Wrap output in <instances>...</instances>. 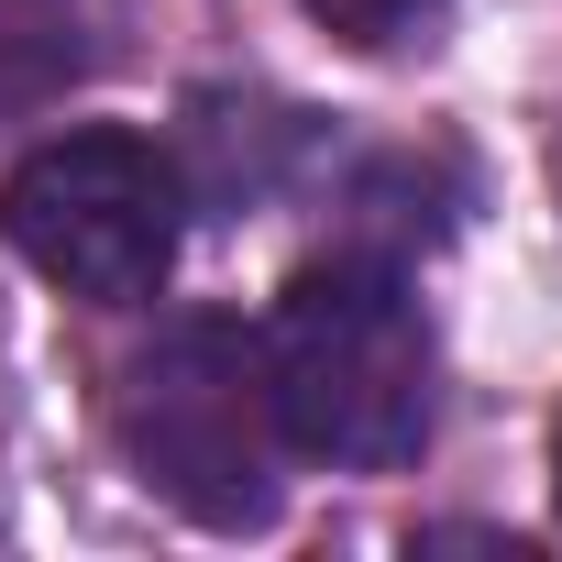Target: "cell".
<instances>
[{
	"label": "cell",
	"mask_w": 562,
	"mask_h": 562,
	"mask_svg": "<svg viewBox=\"0 0 562 562\" xmlns=\"http://www.w3.org/2000/svg\"><path fill=\"white\" fill-rule=\"evenodd\" d=\"M551 496H562V441H551Z\"/></svg>",
	"instance_id": "5b68a950"
},
{
	"label": "cell",
	"mask_w": 562,
	"mask_h": 562,
	"mask_svg": "<svg viewBox=\"0 0 562 562\" xmlns=\"http://www.w3.org/2000/svg\"><path fill=\"white\" fill-rule=\"evenodd\" d=\"M111 419H122L133 474L177 518H199V529H265L276 518V452H288V430H276L254 331L177 321L155 353H133Z\"/></svg>",
	"instance_id": "7a4b0ae2"
},
{
	"label": "cell",
	"mask_w": 562,
	"mask_h": 562,
	"mask_svg": "<svg viewBox=\"0 0 562 562\" xmlns=\"http://www.w3.org/2000/svg\"><path fill=\"white\" fill-rule=\"evenodd\" d=\"M177 221H188L177 166L144 133H111V122L34 144L12 166V188H0V232H12V254L45 276V288L100 299V310H133V299L166 288Z\"/></svg>",
	"instance_id": "3957f363"
},
{
	"label": "cell",
	"mask_w": 562,
	"mask_h": 562,
	"mask_svg": "<svg viewBox=\"0 0 562 562\" xmlns=\"http://www.w3.org/2000/svg\"><path fill=\"white\" fill-rule=\"evenodd\" d=\"M254 364H265L288 452H310V463L386 474L430 441V321L364 254L299 265L288 299L254 331Z\"/></svg>",
	"instance_id": "6da1fadb"
},
{
	"label": "cell",
	"mask_w": 562,
	"mask_h": 562,
	"mask_svg": "<svg viewBox=\"0 0 562 562\" xmlns=\"http://www.w3.org/2000/svg\"><path fill=\"white\" fill-rule=\"evenodd\" d=\"M310 12H321L342 45H408V34L441 12V0H310Z\"/></svg>",
	"instance_id": "277c9868"
}]
</instances>
